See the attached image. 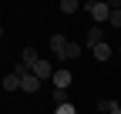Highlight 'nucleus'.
Returning <instances> with one entry per match:
<instances>
[{
    "mask_svg": "<svg viewBox=\"0 0 121 114\" xmlns=\"http://www.w3.org/2000/svg\"><path fill=\"white\" fill-rule=\"evenodd\" d=\"M91 17H94L98 24H104V20H111V4H101V0H91V4L84 7Z\"/></svg>",
    "mask_w": 121,
    "mask_h": 114,
    "instance_id": "1",
    "label": "nucleus"
},
{
    "mask_svg": "<svg viewBox=\"0 0 121 114\" xmlns=\"http://www.w3.org/2000/svg\"><path fill=\"white\" fill-rule=\"evenodd\" d=\"M30 74H34V77H40V81H54V74H57V67H54L51 61H37L34 67H30Z\"/></svg>",
    "mask_w": 121,
    "mask_h": 114,
    "instance_id": "2",
    "label": "nucleus"
},
{
    "mask_svg": "<svg viewBox=\"0 0 121 114\" xmlns=\"http://www.w3.org/2000/svg\"><path fill=\"white\" fill-rule=\"evenodd\" d=\"M71 81H74L71 70H67V67H57V74H54V87H57V91H67Z\"/></svg>",
    "mask_w": 121,
    "mask_h": 114,
    "instance_id": "3",
    "label": "nucleus"
},
{
    "mask_svg": "<svg viewBox=\"0 0 121 114\" xmlns=\"http://www.w3.org/2000/svg\"><path fill=\"white\" fill-rule=\"evenodd\" d=\"M20 91H27V94L40 91V77H34L30 70H27V74H20Z\"/></svg>",
    "mask_w": 121,
    "mask_h": 114,
    "instance_id": "4",
    "label": "nucleus"
},
{
    "mask_svg": "<svg viewBox=\"0 0 121 114\" xmlns=\"http://www.w3.org/2000/svg\"><path fill=\"white\" fill-rule=\"evenodd\" d=\"M67 44H71V40H67L64 34H54V37H51V50H54L57 57H64V54H67Z\"/></svg>",
    "mask_w": 121,
    "mask_h": 114,
    "instance_id": "5",
    "label": "nucleus"
},
{
    "mask_svg": "<svg viewBox=\"0 0 121 114\" xmlns=\"http://www.w3.org/2000/svg\"><path fill=\"white\" fill-rule=\"evenodd\" d=\"M4 91H20V74H17V70L4 74Z\"/></svg>",
    "mask_w": 121,
    "mask_h": 114,
    "instance_id": "6",
    "label": "nucleus"
},
{
    "mask_svg": "<svg viewBox=\"0 0 121 114\" xmlns=\"http://www.w3.org/2000/svg\"><path fill=\"white\" fill-rule=\"evenodd\" d=\"M98 44H104V30L101 27H91L87 30V47H98Z\"/></svg>",
    "mask_w": 121,
    "mask_h": 114,
    "instance_id": "7",
    "label": "nucleus"
},
{
    "mask_svg": "<svg viewBox=\"0 0 121 114\" xmlns=\"http://www.w3.org/2000/svg\"><path fill=\"white\" fill-rule=\"evenodd\" d=\"M91 54L98 57V61H111V44L104 40V44H98V47H91Z\"/></svg>",
    "mask_w": 121,
    "mask_h": 114,
    "instance_id": "8",
    "label": "nucleus"
},
{
    "mask_svg": "<svg viewBox=\"0 0 121 114\" xmlns=\"http://www.w3.org/2000/svg\"><path fill=\"white\" fill-rule=\"evenodd\" d=\"M20 61H24L27 67H34V64L40 61V57H37V50H34V47H24V54H20Z\"/></svg>",
    "mask_w": 121,
    "mask_h": 114,
    "instance_id": "9",
    "label": "nucleus"
},
{
    "mask_svg": "<svg viewBox=\"0 0 121 114\" xmlns=\"http://www.w3.org/2000/svg\"><path fill=\"white\" fill-rule=\"evenodd\" d=\"M78 10H81L78 0H60V13H78Z\"/></svg>",
    "mask_w": 121,
    "mask_h": 114,
    "instance_id": "10",
    "label": "nucleus"
},
{
    "mask_svg": "<svg viewBox=\"0 0 121 114\" xmlns=\"http://www.w3.org/2000/svg\"><path fill=\"white\" fill-rule=\"evenodd\" d=\"M81 44H74V40H71V44H67V54H64V61H74V57H81Z\"/></svg>",
    "mask_w": 121,
    "mask_h": 114,
    "instance_id": "11",
    "label": "nucleus"
},
{
    "mask_svg": "<svg viewBox=\"0 0 121 114\" xmlns=\"http://www.w3.org/2000/svg\"><path fill=\"white\" fill-rule=\"evenodd\" d=\"M108 24L121 27V4H111V20H108Z\"/></svg>",
    "mask_w": 121,
    "mask_h": 114,
    "instance_id": "12",
    "label": "nucleus"
},
{
    "mask_svg": "<svg viewBox=\"0 0 121 114\" xmlns=\"http://www.w3.org/2000/svg\"><path fill=\"white\" fill-rule=\"evenodd\" d=\"M54 114H78V107L67 101V104H57V111H54Z\"/></svg>",
    "mask_w": 121,
    "mask_h": 114,
    "instance_id": "13",
    "label": "nucleus"
},
{
    "mask_svg": "<svg viewBox=\"0 0 121 114\" xmlns=\"http://www.w3.org/2000/svg\"><path fill=\"white\" fill-rule=\"evenodd\" d=\"M54 104H67V91H57L54 87Z\"/></svg>",
    "mask_w": 121,
    "mask_h": 114,
    "instance_id": "14",
    "label": "nucleus"
},
{
    "mask_svg": "<svg viewBox=\"0 0 121 114\" xmlns=\"http://www.w3.org/2000/svg\"><path fill=\"white\" fill-rule=\"evenodd\" d=\"M111 107H114V101H98V111L101 114H111Z\"/></svg>",
    "mask_w": 121,
    "mask_h": 114,
    "instance_id": "15",
    "label": "nucleus"
},
{
    "mask_svg": "<svg viewBox=\"0 0 121 114\" xmlns=\"http://www.w3.org/2000/svg\"><path fill=\"white\" fill-rule=\"evenodd\" d=\"M111 114H121V104H118V101H114V107H111Z\"/></svg>",
    "mask_w": 121,
    "mask_h": 114,
    "instance_id": "16",
    "label": "nucleus"
},
{
    "mask_svg": "<svg viewBox=\"0 0 121 114\" xmlns=\"http://www.w3.org/2000/svg\"><path fill=\"white\" fill-rule=\"evenodd\" d=\"M118 54H121V47H118Z\"/></svg>",
    "mask_w": 121,
    "mask_h": 114,
    "instance_id": "17",
    "label": "nucleus"
}]
</instances>
